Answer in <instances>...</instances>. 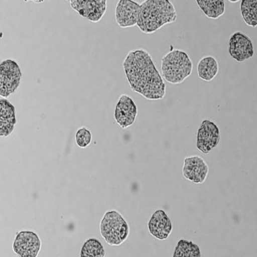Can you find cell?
Instances as JSON below:
<instances>
[{"mask_svg":"<svg viewBox=\"0 0 257 257\" xmlns=\"http://www.w3.org/2000/svg\"><path fill=\"white\" fill-rule=\"evenodd\" d=\"M221 141L219 126L210 119L202 121L197 130L196 147L200 152L207 155L217 148Z\"/></svg>","mask_w":257,"mask_h":257,"instance_id":"6","label":"cell"},{"mask_svg":"<svg viewBox=\"0 0 257 257\" xmlns=\"http://www.w3.org/2000/svg\"><path fill=\"white\" fill-rule=\"evenodd\" d=\"M148 229L151 235L158 240L169 238L173 231V224L169 215L164 210H156L148 222Z\"/></svg>","mask_w":257,"mask_h":257,"instance_id":"13","label":"cell"},{"mask_svg":"<svg viewBox=\"0 0 257 257\" xmlns=\"http://www.w3.org/2000/svg\"><path fill=\"white\" fill-rule=\"evenodd\" d=\"M202 12L210 19L217 20L225 13L224 1H197Z\"/></svg>","mask_w":257,"mask_h":257,"instance_id":"17","label":"cell"},{"mask_svg":"<svg viewBox=\"0 0 257 257\" xmlns=\"http://www.w3.org/2000/svg\"><path fill=\"white\" fill-rule=\"evenodd\" d=\"M240 13L245 24L252 28H256L257 25V1L256 0H242L241 2Z\"/></svg>","mask_w":257,"mask_h":257,"instance_id":"18","label":"cell"},{"mask_svg":"<svg viewBox=\"0 0 257 257\" xmlns=\"http://www.w3.org/2000/svg\"><path fill=\"white\" fill-rule=\"evenodd\" d=\"M75 141L78 147L85 149L88 148L92 141V134L88 128L82 127L77 131Z\"/></svg>","mask_w":257,"mask_h":257,"instance_id":"20","label":"cell"},{"mask_svg":"<svg viewBox=\"0 0 257 257\" xmlns=\"http://www.w3.org/2000/svg\"><path fill=\"white\" fill-rule=\"evenodd\" d=\"M219 63L214 57L208 56L202 57L197 66V75L199 79L211 82L219 73Z\"/></svg>","mask_w":257,"mask_h":257,"instance_id":"15","label":"cell"},{"mask_svg":"<svg viewBox=\"0 0 257 257\" xmlns=\"http://www.w3.org/2000/svg\"><path fill=\"white\" fill-rule=\"evenodd\" d=\"M182 171L186 180L194 184H202L207 178L209 167L203 158L191 156L185 158Z\"/></svg>","mask_w":257,"mask_h":257,"instance_id":"11","label":"cell"},{"mask_svg":"<svg viewBox=\"0 0 257 257\" xmlns=\"http://www.w3.org/2000/svg\"><path fill=\"white\" fill-rule=\"evenodd\" d=\"M126 78L133 91L146 99L162 100L166 93V84L152 56L143 48L128 53L123 63Z\"/></svg>","mask_w":257,"mask_h":257,"instance_id":"1","label":"cell"},{"mask_svg":"<svg viewBox=\"0 0 257 257\" xmlns=\"http://www.w3.org/2000/svg\"><path fill=\"white\" fill-rule=\"evenodd\" d=\"M141 4L131 0H120L115 8V20L121 28H128L137 25Z\"/></svg>","mask_w":257,"mask_h":257,"instance_id":"12","label":"cell"},{"mask_svg":"<svg viewBox=\"0 0 257 257\" xmlns=\"http://www.w3.org/2000/svg\"><path fill=\"white\" fill-rule=\"evenodd\" d=\"M228 51L231 58L238 63L249 60L254 54L253 41L244 32H233L229 38Z\"/></svg>","mask_w":257,"mask_h":257,"instance_id":"7","label":"cell"},{"mask_svg":"<svg viewBox=\"0 0 257 257\" xmlns=\"http://www.w3.org/2000/svg\"><path fill=\"white\" fill-rule=\"evenodd\" d=\"M101 235L112 246H118L127 239L130 226L118 211L109 210L104 213L100 224Z\"/></svg>","mask_w":257,"mask_h":257,"instance_id":"4","label":"cell"},{"mask_svg":"<svg viewBox=\"0 0 257 257\" xmlns=\"http://www.w3.org/2000/svg\"><path fill=\"white\" fill-rule=\"evenodd\" d=\"M173 257H201V248L193 241L182 238L177 242Z\"/></svg>","mask_w":257,"mask_h":257,"instance_id":"16","label":"cell"},{"mask_svg":"<svg viewBox=\"0 0 257 257\" xmlns=\"http://www.w3.org/2000/svg\"><path fill=\"white\" fill-rule=\"evenodd\" d=\"M193 66L192 59L187 52L174 49L163 57L161 70L167 82L176 85L183 83L192 75Z\"/></svg>","mask_w":257,"mask_h":257,"instance_id":"3","label":"cell"},{"mask_svg":"<svg viewBox=\"0 0 257 257\" xmlns=\"http://www.w3.org/2000/svg\"><path fill=\"white\" fill-rule=\"evenodd\" d=\"M69 3L81 17L93 23L100 22L107 11L105 0H73Z\"/></svg>","mask_w":257,"mask_h":257,"instance_id":"9","label":"cell"},{"mask_svg":"<svg viewBox=\"0 0 257 257\" xmlns=\"http://www.w3.org/2000/svg\"><path fill=\"white\" fill-rule=\"evenodd\" d=\"M104 245L97 238L91 237L84 242L80 249V257H104Z\"/></svg>","mask_w":257,"mask_h":257,"instance_id":"19","label":"cell"},{"mask_svg":"<svg viewBox=\"0 0 257 257\" xmlns=\"http://www.w3.org/2000/svg\"><path fill=\"white\" fill-rule=\"evenodd\" d=\"M138 107L136 103L130 96L123 94L116 103L114 110V120L122 128L131 127L136 121Z\"/></svg>","mask_w":257,"mask_h":257,"instance_id":"10","label":"cell"},{"mask_svg":"<svg viewBox=\"0 0 257 257\" xmlns=\"http://www.w3.org/2000/svg\"><path fill=\"white\" fill-rule=\"evenodd\" d=\"M42 243L38 234L33 231H21L16 235L13 250L18 257H38Z\"/></svg>","mask_w":257,"mask_h":257,"instance_id":"8","label":"cell"},{"mask_svg":"<svg viewBox=\"0 0 257 257\" xmlns=\"http://www.w3.org/2000/svg\"><path fill=\"white\" fill-rule=\"evenodd\" d=\"M17 123L15 105L7 98H0V137H8Z\"/></svg>","mask_w":257,"mask_h":257,"instance_id":"14","label":"cell"},{"mask_svg":"<svg viewBox=\"0 0 257 257\" xmlns=\"http://www.w3.org/2000/svg\"><path fill=\"white\" fill-rule=\"evenodd\" d=\"M178 18L174 4L168 0H147L141 4L137 26L142 32L151 34Z\"/></svg>","mask_w":257,"mask_h":257,"instance_id":"2","label":"cell"},{"mask_svg":"<svg viewBox=\"0 0 257 257\" xmlns=\"http://www.w3.org/2000/svg\"><path fill=\"white\" fill-rule=\"evenodd\" d=\"M22 72L19 64L13 59L0 63V96L8 98L19 88Z\"/></svg>","mask_w":257,"mask_h":257,"instance_id":"5","label":"cell"}]
</instances>
